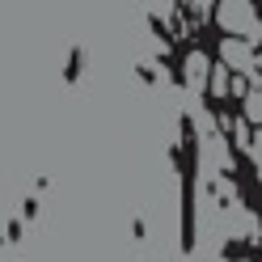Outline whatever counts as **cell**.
<instances>
[{
	"label": "cell",
	"mask_w": 262,
	"mask_h": 262,
	"mask_svg": "<svg viewBox=\"0 0 262 262\" xmlns=\"http://www.w3.org/2000/svg\"><path fill=\"white\" fill-rule=\"evenodd\" d=\"M216 21L228 30L233 38H258L262 42V21H258V9L254 5H245V0H228V5L216 9Z\"/></svg>",
	"instance_id": "obj_1"
},
{
	"label": "cell",
	"mask_w": 262,
	"mask_h": 262,
	"mask_svg": "<svg viewBox=\"0 0 262 262\" xmlns=\"http://www.w3.org/2000/svg\"><path fill=\"white\" fill-rule=\"evenodd\" d=\"M220 55H224V68H228V72H245V76L254 72V42L228 38V42L220 47Z\"/></svg>",
	"instance_id": "obj_2"
},
{
	"label": "cell",
	"mask_w": 262,
	"mask_h": 262,
	"mask_svg": "<svg viewBox=\"0 0 262 262\" xmlns=\"http://www.w3.org/2000/svg\"><path fill=\"white\" fill-rule=\"evenodd\" d=\"M241 110H245V123H262V80H258V85H250Z\"/></svg>",
	"instance_id": "obj_3"
},
{
	"label": "cell",
	"mask_w": 262,
	"mask_h": 262,
	"mask_svg": "<svg viewBox=\"0 0 262 262\" xmlns=\"http://www.w3.org/2000/svg\"><path fill=\"white\" fill-rule=\"evenodd\" d=\"M203 76H211L207 55H190V59H186V80H190V85H203Z\"/></svg>",
	"instance_id": "obj_4"
},
{
	"label": "cell",
	"mask_w": 262,
	"mask_h": 262,
	"mask_svg": "<svg viewBox=\"0 0 262 262\" xmlns=\"http://www.w3.org/2000/svg\"><path fill=\"white\" fill-rule=\"evenodd\" d=\"M211 93H216V97L228 93V68H216V72H211Z\"/></svg>",
	"instance_id": "obj_5"
},
{
	"label": "cell",
	"mask_w": 262,
	"mask_h": 262,
	"mask_svg": "<svg viewBox=\"0 0 262 262\" xmlns=\"http://www.w3.org/2000/svg\"><path fill=\"white\" fill-rule=\"evenodd\" d=\"M254 68H262V55H254Z\"/></svg>",
	"instance_id": "obj_6"
}]
</instances>
